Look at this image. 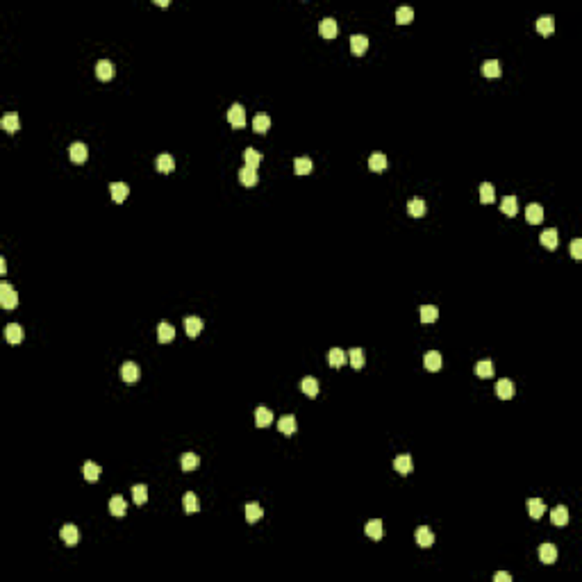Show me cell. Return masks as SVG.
<instances>
[{
  "instance_id": "cell-18",
  "label": "cell",
  "mask_w": 582,
  "mask_h": 582,
  "mask_svg": "<svg viewBox=\"0 0 582 582\" xmlns=\"http://www.w3.org/2000/svg\"><path fill=\"white\" fill-rule=\"evenodd\" d=\"M273 423V412L268 407H257L255 410V425L257 428H268Z\"/></svg>"
},
{
  "instance_id": "cell-27",
  "label": "cell",
  "mask_w": 582,
  "mask_h": 582,
  "mask_svg": "<svg viewBox=\"0 0 582 582\" xmlns=\"http://www.w3.org/2000/svg\"><path fill=\"white\" fill-rule=\"evenodd\" d=\"M423 364H425V369H428V371H439L441 366H444V360H441V353H437V351H430L428 355L423 357Z\"/></svg>"
},
{
  "instance_id": "cell-34",
  "label": "cell",
  "mask_w": 582,
  "mask_h": 582,
  "mask_svg": "<svg viewBox=\"0 0 582 582\" xmlns=\"http://www.w3.org/2000/svg\"><path fill=\"white\" fill-rule=\"evenodd\" d=\"M328 362H330L332 369H341V366L346 364V353L341 351V348H332V351L328 353Z\"/></svg>"
},
{
  "instance_id": "cell-4",
  "label": "cell",
  "mask_w": 582,
  "mask_h": 582,
  "mask_svg": "<svg viewBox=\"0 0 582 582\" xmlns=\"http://www.w3.org/2000/svg\"><path fill=\"white\" fill-rule=\"evenodd\" d=\"M69 157L73 159V164H84L87 157H89V148H87L82 141H75V143H71Z\"/></svg>"
},
{
  "instance_id": "cell-49",
  "label": "cell",
  "mask_w": 582,
  "mask_h": 582,
  "mask_svg": "<svg viewBox=\"0 0 582 582\" xmlns=\"http://www.w3.org/2000/svg\"><path fill=\"white\" fill-rule=\"evenodd\" d=\"M571 255H573V259H582V241L580 239H573L571 241Z\"/></svg>"
},
{
  "instance_id": "cell-10",
  "label": "cell",
  "mask_w": 582,
  "mask_h": 582,
  "mask_svg": "<svg viewBox=\"0 0 582 582\" xmlns=\"http://www.w3.org/2000/svg\"><path fill=\"white\" fill-rule=\"evenodd\" d=\"M60 534H62V539H64L66 546H75V543L80 541V530H78V525H73V523H66Z\"/></svg>"
},
{
  "instance_id": "cell-6",
  "label": "cell",
  "mask_w": 582,
  "mask_h": 582,
  "mask_svg": "<svg viewBox=\"0 0 582 582\" xmlns=\"http://www.w3.org/2000/svg\"><path fill=\"white\" fill-rule=\"evenodd\" d=\"M414 539H416V543H419L421 548H430L434 543V532L428 528V525H421V528H416Z\"/></svg>"
},
{
  "instance_id": "cell-8",
  "label": "cell",
  "mask_w": 582,
  "mask_h": 582,
  "mask_svg": "<svg viewBox=\"0 0 582 582\" xmlns=\"http://www.w3.org/2000/svg\"><path fill=\"white\" fill-rule=\"evenodd\" d=\"M23 337H25V330L19 323H10V326L5 328V339L10 341L12 346H19L21 341H23Z\"/></svg>"
},
{
  "instance_id": "cell-26",
  "label": "cell",
  "mask_w": 582,
  "mask_h": 582,
  "mask_svg": "<svg viewBox=\"0 0 582 582\" xmlns=\"http://www.w3.org/2000/svg\"><path fill=\"white\" fill-rule=\"evenodd\" d=\"M202 328H205V323H202V319H198V316H189L187 321H184V330H187L189 337H198L202 332Z\"/></svg>"
},
{
  "instance_id": "cell-48",
  "label": "cell",
  "mask_w": 582,
  "mask_h": 582,
  "mask_svg": "<svg viewBox=\"0 0 582 582\" xmlns=\"http://www.w3.org/2000/svg\"><path fill=\"white\" fill-rule=\"evenodd\" d=\"M496 200V191H493V187L489 182H482V187H480V202H484V205H489V202Z\"/></svg>"
},
{
  "instance_id": "cell-13",
  "label": "cell",
  "mask_w": 582,
  "mask_h": 582,
  "mask_svg": "<svg viewBox=\"0 0 582 582\" xmlns=\"http://www.w3.org/2000/svg\"><path fill=\"white\" fill-rule=\"evenodd\" d=\"M239 182H241L243 187H255V184L259 182V175H257L255 168L243 166L241 171H239Z\"/></svg>"
},
{
  "instance_id": "cell-31",
  "label": "cell",
  "mask_w": 582,
  "mask_h": 582,
  "mask_svg": "<svg viewBox=\"0 0 582 582\" xmlns=\"http://www.w3.org/2000/svg\"><path fill=\"white\" fill-rule=\"evenodd\" d=\"M312 168H314V162H312L310 157L294 159V171H296V175H307V173H312Z\"/></svg>"
},
{
  "instance_id": "cell-19",
  "label": "cell",
  "mask_w": 582,
  "mask_h": 582,
  "mask_svg": "<svg viewBox=\"0 0 582 582\" xmlns=\"http://www.w3.org/2000/svg\"><path fill=\"white\" fill-rule=\"evenodd\" d=\"M425 209H428V207H425V200H423V198H419V196H414L410 202H407V212H410V216H414V218H423Z\"/></svg>"
},
{
  "instance_id": "cell-46",
  "label": "cell",
  "mask_w": 582,
  "mask_h": 582,
  "mask_svg": "<svg viewBox=\"0 0 582 582\" xmlns=\"http://www.w3.org/2000/svg\"><path fill=\"white\" fill-rule=\"evenodd\" d=\"M243 159H246V166H250V168H255V171H257V166L261 164V153H259V150H255V148H248L246 153H243Z\"/></svg>"
},
{
  "instance_id": "cell-2",
  "label": "cell",
  "mask_w": 582,
  "mask_h": 582,
  "mask_svg": "<svg viewBox=\"0 0 582 582\" xmlns=\"http://www.w3.org/2000/svg\"><path fill=\"white\" fill-rule=\"evenodd\" d=\"M227 121H230L232 128H243L246 125V109H243V105L234 103L230 109H227Z\"/></svg>"
},
{
  "instance_id": "cell-15",
  "label": "cell",
  "mask_w": 582,
  "mask_h": 582,
  "mask_svg": "<svg viewBox=\"0 0 582 582\" xmlns=\"http://www.w3.org/2000/svg\"><path fill=\"white\" fill-rule=\"evenodd\" d=\"M364 530H366V534H369L371 539H375V541L385 537V525H382L380 518H371V521L366 523V528H364Z\"/></svg>"
},
{
  "instance_id": "cell-11",
  "label": "cell",
  "mask_w": 582,
  "mask_h": 582,
  "mask_svg": "<svg viewBox=\"0 0 582 582\" xmlns=\"http://www.w3.org/2000/svg\"><path fill=\"white\" fill-rule=\"evenodd\" d=\"M277 430H280L282 434H286V437H291V434H294V432L298 430V421H296V416H291V414L282 416V419L277 421Z\"/></svg>"
},
{
  "instance_id": "cell-32",
  "label": "cell",
  "mask_w": 582,
  "mask_h": 582,
  "mask_svg": "<svg viewBox=\"0 0 582 582\" xmlns=\"http://www.w3.org/2000/svg\"><path fill=\"white\" fill-rule=\"evenodd\" d=\"M543 512H546V505H543V500L539 498H528V514L537 521V518L543 516Z\"/></svg>"
},
{
  "instance_id": "cell-35",
  "label": "cell",
  "mask_w": 582,
  "mask_h": 582,
  "mask_svg": "<svg viewBox=\"0 0 582 582\" xmlns=\"http://www.w3.org/2000/svg\"><path fill=\"white\" fill-rule=\"evenodd\" d=\"M3 128L7 130V132H19V128H21V119H19V114H5L3 116Z\"/></svg>"
},
{
  "instance_id": "cell-16",
  "label": "cell",
  "mask_w": 582,
  "mask_h": 582,
  "mask_svg": "<svg viewBox=\"0 0 582 582\" xmlns=\"http://www.w3.org/2000/svg\"><path fill=\"white\" fill-rule=\"evenodd\" d=\"M128 512V503L123 500V496H112L109 498V514L112 516H125Z\"/></svg>"
},
{
  "instance_id": "cell-25",
  "label": "cell",
  "mask_w": 582,
  "mask_h": 582,
  "mask_svg": "<svg viewBox=\"0 0 582 582\" xmlns=\"http://www.w3.org/2000/svg\"><path fill=\"white\" fill-rule=\"evenodd\" d=\"M541 243L548 248V250H555L559 243V237H557V230L555 227H548V230L541 232Z\"/></svg>"
},
{
  "instance_id": "cell-51",
  "label": "cell",
  "mask_w": 582,
  "mask_h": 582,
  "mask_svg": "<svg viewBox=\"0 0 582 582\" xmlns=\"http://www.w3.org/2000/svg\"><path fill=\"white\" fill-rule=\"evenodd\" d=\"M5 271H7V261H5V259H3V257H0V273H3V275H5Z\"/></svg>"
},
{
  "instance_id": "cell-29",
  "label": "cell",
  "mask_w": 582,
  "mask_h": 582,
  "mask_svg": "<svg viewBox=\"0 0 582 582\" xmlns=\"http://www.w3.org/2000/svg\"><path fill=\"white\" fill-rule=\"evenodd\" d=\"M301 389H303V394H305V396L314 398V396H319V380H316V378H312V375H307V378H303Z\"/></svg>"
},
{
  "instance_id": "cell-40",
  "label": "cell",
  "mask_w": 582,
  "mask_h": 582,
  "mask_svg": "<svg viewBox=\"0 0 582 582\" xmlns=\"http://www.w3.org/2000/svg\"><path fill=\"white\" fill-rule=\"evenodd\" d=\"M419 316H421V321L423 323H432V321H437V316H439V310L434 305H423L419 310Z\"/></svg>"
},
{
  "instance_id": "cell-42",
  "label": "cell",
  "mask_w": 582,
  "mask_h": 582,
  "mask_svg": "<svg viewBox=\"0 0 582 582\" xmlns=\"http://www.w3.org/2000/svg\"><path fill=\"white\" fill-rule=\"evenodd\" d=\"M82 473H84V480L96 482V480L100 478V466L96 462H87V464H84V469H82Z\"/></svg>"
},
{
  "instance_id": "cell-36",
  "label": "cell",
  "mask_w": 582,
  "mask_h": 582,
  "mask_svg": "<svg viewBox=\"0 0 582 582\" xmlns=\"http://www.w3.org/2000/svg\"><path fill=\"white\" fill-rule=\"evenodd\" d=\"M482 75L484 78H493V80L500 78V64L496 60H487L482 64Z\"/></svg>"
},
{
  "instance_id": "cell-37",
  "label": "cell",
  "mask_w": 582,
  "mask_h": 582,
  "mask_svg": "<svg viewBox=\"0 0 582 582\" xmlns=\"http://www.w3.org/2000/svg\"><path fill=\"white\" fill-rule=\"evenodd\" d=\"M200 464V457H198L196 453H184L182 457H180V466H182V471H193Z\"/></svg>"
},
{
  "instance_id": "cell-23",
  "label": "cell",
  "mask_w": 582,
  "mask_h": 582,
  "mask_svg": "<svg viewBox=\"0 0 582 582\" xmlns=\"http://www.w3.org/2000/svg\"><path fill=\"white\" fill-rule=\"evenodd\" d=\"M109 193H112L114 202H123L125 198H128V193H130V187L125 182H114L112 187H109Z\"/></svg>"
},
{
  "instance_id": "cell-9",
  "label": "cell",
  "mask_w": 582,
  "mask_h": 582,
  "mask_svg": "<svg viewBox=\"0 0 582 582\" xmlns=\"http://www.w3.org/2000/svg\"><path fill=\"white\" fill-rule=\"evenodd\" d=\"M394 469H396V473H400V475H410L412 469H414V462H412L410 455H398V457L394 459Z\"/></svg>"
},
{
  "instance_id": "cell-17",
  "label": "cell",
  "mask_w": 582,
  "mask_h": 582,
  "mask_svg": "<svg viewBox=\"0 0 582 582\" xmlns=\"http://www.w3.org/2000/svg\"><path fill=\"white\" fill-rule=\"evenodd\" d=\"M539 559H541L543 564H555V559H557V548L552 546V543H541V546H539Z\"/></svg>"
},
{
  "instance_id": "cell-28",
  "label": "cell",
  "mask_w": 582,
  "mask_h": 582,
  "mask_svg": "<svg viewBox=\"0 0 582 582\" xmlns=\"http://www.w3.org/2000/svg\"><path fill=\"white\" fill-rule=\"evenodd\" d=\"M552 30H555V19L552 16H541V19H537V32L543 37H550Z\"/></svg>"
},
{
  "instance_id": "cell-14",
  "label": "cell",
  "mask_w": 582,
  "mask_h": 582,
  "mask_svg": "<svg viewBox=\"0 0 582 582\" xmlns=\"http://www.w3.org/2000/svg\"><path fill=\"white\" fill-rule=\"evenodd\" d=\"M525 218H528L530 225H539V223L543 221V207L537 205V202L528 205V207H525Z\"/></svg>"
},
{
  "instance_id": "cell-22",
  "label": "cell",
  "mask_w": 582,
  "mask_h": 582,
  "mask_svg": "<svg viewBox=\"0 0 582 582\" xmlns=\"http://www.w3.org/2000/svg\"><path fill=\"white\" fill-rule=\"evenodd\" d=\"M337 30H339V28H337V21L335 19H323L321 25H319V32H321L323 39H335Z\"/></svg>"
},
{
  "instance_id": "cell-38",
  "label": "cell",
  "mask_w": 582,
  "mask_h": 582,
  "mask_svg": "<svg viewBox=\"0 0 582 582\" xmlns=\"http://www.w3.org/2000/svg\"><path fill=\"white\" fill-rule=\"evenodd\" d=\"M182 505H184V512H187V514H196L198 509H200V505H198V498H196V493H193V491L184 493Z\"/></svg>"
},
{
  "instance_id": "cell-41",
  "label": "cell",
  "mask_w": 582,
  "mask_h": 582,
  "mask_svg": "<svg viewBox=\"0 0 582 582\" xmlns=\"http://www.w3.org/2000/svg\"><path fill=\"white\" fill-rule=\"evenodd\" d=\"M369 168H371V171H375V173L385 171V168H387V157L382 153L371 155V157H369Z\"/></svg>"
},
{
  "instance_id": "cell-3",
  "label": "cell",
  "mask_w": 582,
  "mask_h": 582,
  "mask_svg": "<svg viewBox=\"0 0 582 582\" xmlns=\"http://www.w3.org/2000/svg\"><path fill=\"white\" fill-rule=\"evenodd\" d=\"M139 375H141V371H139V366L134 364V362H125V364L121 366V378H123L125 385H137Z\"/></svg>"
},
{
  "instance_id": "cell-1",
  "label": "cell",
  "mask_w": 582,
  "mask_h": 582,
  "mask_svg": "<svg viewBox=\"0 0 582 582\" xmlns=\"http://www.w3.org/2000/svg\"><path fill=\"white\" fill-rule=\"evenodd\" d=\"M0 303H3V307H5L7 312H12L19 305V294L14 291V286H12L10 282H3V284H0Z\"/></svg>"
},
{
  "instance_id": "cell-12",
  "label": "cell",
  "mask_w": 582,
  "mask_h": 582,
  "mask_svg": "<svg viewBox=\"0 0 582 582\" xmlns=\"http://www.w3.org/2000/svg\"><path fill=\"white\" fill-rule=\"evenodd\" d=\"M351 50H353V55L362 57V55L369 50V37H364V35H353L351 37Z\"/></svg>"
},
{
  "instance_id": "cell-5",
  "label": "cell",
  "mask_w": 582,
  "mask_h": 582,
  "mask_svg": "<svg viewBox=\"0 0 582 582\" xmlns=\"http://www.w3.org/2000/svg\"><path fill=\"white\" fill-rule=\"evenodd\" d=\"M514 391H516V387H514V382L509 380V378H500V380L496 382V396H498L500 400H509L514 396Z\"/></svg>"
},
{
  "instance_id": "cell-43",
  "label": "cell",
  "mask_w": 582,
  "mask_h": 582,
  "mask_svg": "<svg viewBox=\"0 0 582 582\" xmlns=\"http://www.w3.org/2000/svg\"><path fill=\"white\" fill-rule=\"evenodd\" d=\"M261 516H264V509H261L257 503H248V505H246V521H248V523L259 521Z\"/></svg>"
},
{
  "instance_id": "cell-39",
  "label": "cell",
  "mask_w": 582,
  "mask_h": 582,
  "mask_svg": "<svg viewBox=\"0 0 582 582\" xmlns=\"http://www.w3.org/2000/svg\"><path fill=\"white\" fill-rule=\"evenodd\" d=\"M493 371H496V369H493V362H489V360H482V362L475 364V375L482 378V380H484V378H491Z\"/></svg>"
},
{
  "instance_id": "cell-7",
  "label": "cell",
  "mask_w": 582,
  "mask_h": 582,
  "mask_svg": "<svg viewBox=\"0 0 582 582\" xmlns=\"http://www.w3.org/2000/svg\"><path fill=\"white\" fill-rule=\"evenodd\" d=\"M114 73H116V69H114V64L109 60H100L98 64H96V75H98V80H103V82H109V80L114 78Z\"/></svg>"
},
{
  "instance_id": "cell-45",
  "label": "cell",
  "mask_w": 582,
  "mask_h": 582,
  "mask_svg": "<svg viewBox=\"0 0 582 582\" xmlns=\"http://www.w3.org/2000/svg\"><path fill=\"white\" fill-rule=\"evenodd\" d=\"M132 500L137 505H143L148 500V487L146 484H134L132 487Z\"/></svg>"
},
{
  "instance_id": "cell-44",
  "label": "cell",
  "mask_w": 582,
  "mask_h": 582,
  "mask_svg": "<svg viewBox=\"0 0 582 582\" xmlns=\"http://www.w3.org/2000/svg\"><path fill=\"white\" fill-rule=\"evenodd\" d=\"M348 360H351V366L355 371L364 369V351H362V348H353V351L348 353Z\"/></svg>"
},
{
  "instance_id": "cell-47",
  "label": "cell",
  "mask_w": 582,
  "mask_h": 582,
  "mask_svg": "<svg viewBox=\"0 0 582 582\" xmlns=\"http://www.w3.org/2000/svg\"><path fill=\"white\" fill-rule=\"evenodd\" d=\"M412 19H414V12H412V7H398V10H396V23H398V25L412 23Z\"/></svg>"
},
{
  "instance_id": "cell-24",
  "label": "cell",
  "mask_w": 582,
  "mask_h": 582,
  "mask_svg": "<svg viewBox=\"0 0 582 582\" xmlns=\"http://www.w3.org/2000/svg\"><path fill=\"white\" fill-rule=\"evenodd\" d=\"M268 128H271V116L268 114H257L255 119H252V130L257 134H266Z\"/></svg>"
},
{
  "instance_id": "cell-30",
  "label": "cell",
  "mask_w": 582,
  "mask_h": 582,
  "mask_svg": "<svg viewBox=\"0 0 582 582\" xmlns=\"http://www.w3.org/2000/svg\"><path fill=\"white\" fill-rule=\"evenodd\" d=\"M155 166H157L159 173H171L173 168H175V159H173L168 153H164V155H159V157L155 159Z\"/></svg>"
},
{
  "instance_id": "cell-33",
  "label": "cell",
  "mask_w": 582,
  "mask_h": 582,
  "mask_svg": "<svg viewBox=\"0 0 582 582\" xmlns=\"http://www.w3.org/2000/svg\"><path fill=\"white\" fill-rule=\"evenodd\" d=\"M500 209H503V214H507V216H514V214L518 212L516 196H505L503 200H500Z\"/></svg>"
},
{
  "instance_id": "cell-20",
  "label": "cell",
  "mask_w": 582,
  "mask_h": 582,
  "mask_svg": "<svg viewBox=\"0 0 582 582\" xmlns=\"http://www.w3.org/2000/svg\"><path fill=\"white\" fill-rule=\"evenodd\" d=\"M157 339H159V344H168V341H173V339H175V328H173L171 323L162 321L157 326Z\"/></svg>"
},
{
  "instance_id": "cell-50",
  "label": "cell",
  "mask_w": 582,
  "mask_h": 582,
  "mask_svg": "<svg viewBox=\"0 0 582 582\" xmlns=\"http://www.w3.org/2000/svg\"><path fill=\"white\" fill-rule=\"evenodd\" d=\"M493 580H496V582H512V575L505 573V571H498L496 575H493Z\"/></svg>"
},
{
  "instance_id": "cell-21",
  "label": "cell",
  "mask_w": 582,
  "mask_h": 582,
  "mask_svg": "<svg viewBox=\"0 0 582 582\" xmlns=\"http://www.w3.org/2000/svg\"><path fill=\"white\" fill-rule=\"evenodd\" d=\"M550 521L552 525H557V528H564L568 523V509L564 507V505H557V507L550 512Z\"/></svg>"
}]
</instances>
